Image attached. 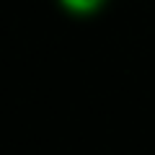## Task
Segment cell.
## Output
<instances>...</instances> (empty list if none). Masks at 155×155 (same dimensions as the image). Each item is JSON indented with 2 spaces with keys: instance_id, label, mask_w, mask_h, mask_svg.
I'll return each mask as SVG.
<instances>
[{
  "instance_id": "cell-1",
  "label": "cell",
  "mask_w": 155,
  "mask_h": 155,
  "mask_svg": "<svg viewBox=\"0 0 155 155\" xmlns=\"http://www.w3.org/2000/svg\"><path fill=\"white\" fill-rule=\"evenodd\" d=\"M62 3L75 13H88V11H96L104 0H62Z\"/></svg>"
}]
</instances>
